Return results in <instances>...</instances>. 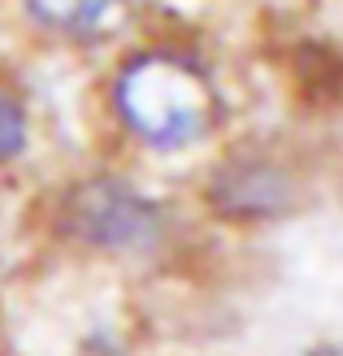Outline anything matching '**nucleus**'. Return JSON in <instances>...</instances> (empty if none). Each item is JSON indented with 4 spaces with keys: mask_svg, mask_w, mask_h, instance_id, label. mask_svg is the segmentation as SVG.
Listing matches in <instances>:
<instances>
[{
    "mask_svg": "<svg viewBox=\"0 0 343 356\" xmlns=\"http://www.w3.org/2000/svg\"><path fill=\"white\" fill-rule=\"evenodd\" d=\"M292 356H343V348L339 343H309V348H300Z\"/></svg>",
    "mask_w": 343,
    "mask_h": 356,
    "instance_id": "6",
    "label": "nucleus"
},
{
    "mask_svg": "<svg viewBox=\"0 0 343 356\" xmlns=\"http://www.w3.org/2000/svg\"><path fill=\"white\" fill-rule=\"evenodd\" d=\"M35 144V118L26 96L9 79H0V170H13Z\"/></svg>",
    "mask_w": 343,
    "mask_h": 356,
    "instance_id": "5",
    "label": "nucleus"
},
{
    "mask_svg": "<svg viewBox=\"0 0 343 356\" xmlns=\"http://www.w3.org/2000/svg\"><path fill=\"white\" fill-rule=\"evenodd\" d=\"M313 170L300 148L252 135L226 144L200 174V204L234 230L282 226L309 204Z\"/></svg>",
    "mask_w": 343,
    "mask_h": 356,
    "instance_id": "3",
    "label": "nucleus"
},
{
    "mask_svg": "<svg viewBox=\"0 0 343 356\" xmlns=\"http://www.w3.org/2000/svg\"><path fill=\"white\" fill-rule=\"evenodd\" d=\"M57 230L92 257L148 261L174 239V213L157 191L122 170H92L57 200Z\"/></svg>",
    "mask_w": 343,
    "mask_h": 356,
    "instance_id": "2",
    "label": "nucleus"
},
{
    "mask_svg": "<svg viewBox=\"0 0 343 356\" xmlns=\"http://www.w3.org/2000/svg\"><path fill=\"white\" fill-rule=\"evenodd\" d=\"M143 0H13V17L52 48H104L135 26Z\"/></svg>",
    "mask_w": 343,
    "mask_h": 356,
    "instance_id": "4",
    "label": "nucleus"
},
{
    "mask_svg": "<svg viewBox=\"0 0 343 356\" xmlns=\"http://www.w3.org/2000/svg\"><path fill=\"white\" fill-rule=\"evenodd\" d=\"M104 113L131 148L187 156L209 148L230 118L218 65L187 40H139L104 74Z\"/></svg>",
    "mask_w": 343,
    "mask_h": 356,
    "instance_id": "1",
    "label": "nucleus"
}]
</instances>
